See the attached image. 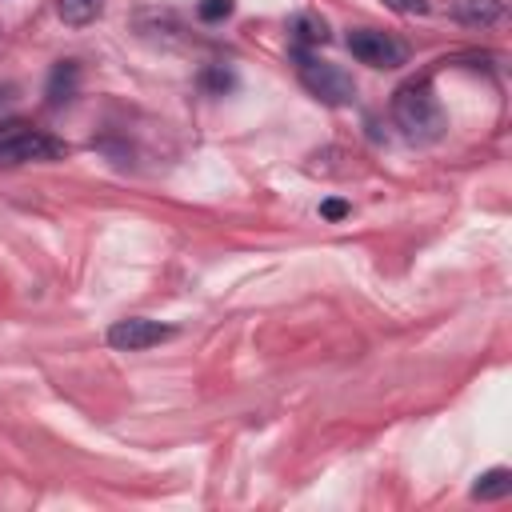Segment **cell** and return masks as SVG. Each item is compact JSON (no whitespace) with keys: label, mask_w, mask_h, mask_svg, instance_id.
I'll list each match as a JSON object with an SVG mask.
<instances>
[{"label":"cell","mask_w":512,"mask_h":512,"mask_svg":"<svg viewBox=\"0 0 512 512\" xmlns=\"http://www.w3.org/2000/svg\"><path fill=\"white\" fill-rule=\"evenodd\" d=\"M292 36L308 48V44H324L328 40V24H324V16L320 12H296L292 16Z\"/></svg>","instance_id":"cell-9"},{"label":"cell","mask_w":512,"mask_h":512,"mask_svg":"<svg viewBox=\"0 0 512 512\" xmlns=\"http://www.w3.org/2000/svg\"><path fill=\"white\" fill-rule=\"evenodd\" d=\"M348 52L368 68H400L408 60L404 40H396L392 32H380V28H352L348 32Z\"/></svg>","instance_id":"cell-4"},{"label":"cell","mask_w":512,"mask_h":512,"mask_svg":"<svg viewBox=\"0 0 512 512\" xmlns=\"http://www.w3.org/2000/svg\"><path fill=\"white\" fill-rule=\"evenodd\" d=\"M196 12H200V20H224L232 12V0H200Z\"/></svg>","instance_id":"cell-12"},{"label":"cell","mask_w":512,"mask_h":512,"mask_svg":"<svg viewBox=\"0 0 512 512\" xmlns=\"http://www.w3.org/2000/svg\"><path fill=\"white\" fill-rule=\"evenodd\" d=\"M64 156V144L40 128H28V124H8L0 128V164L12 168V164H32V160H56Z\"/></svg>","instance_id":"cell-3"},{"label":"cell","mask_w":512,"mask_h":512,"mask_svg":"<svg viewBox=\"0 0 512 512\" xmlns=\"http://www.w3.org/2000/svg\"><path fill=\"white\" fill-rule=\"evenodd\" d=\"M296 72H300V84H304L320 104L340 108V104H352V96H356L352 76H348L344 68L328 64V60H316V56H308V52H296Z\"/></svg>","instance_id":"cell-2"},{"label":"cell","mask_w":512,"mask_h":512,"mask_svg":"<svg viewBox=\"0 0 512 512\" xmlns=\"http://www.w3.org/2000/svg\"><path fill=\"white\" fill-rule=\"evenodd\" d=\"M204 88H208V92H216V96H224V92H232V88H236V76H232L228 68H220V64H216V68H208V72H204Z\"/></svg>","instance_id":"cell-11"},{"label":"cell","mask_w":512,"mask_h":512,"mask_svg":"<svg viewBox=\"0 0 512 512\" xmlns=\"http://www.w3.org/2000/svg\"><path fill=\"white\" fill-rule=\"evenodd\" d=\"M508 492H512V472H508V468H488V472H480L476 484H472V496H476V500H504Z\"/></svg>","instance_id":"cell-7"},{"label":"cell","mask_w":512,"mask_h":512,"mask_svg":"<svg viewBox=\"0 0 512 512\" xmlns=\"http://www.w3.org/2000/svg\"><path fill=\"white\" fill-rule=\"evenodd\" d=\"M456 12H460V20L488 28V24H496L504 16V0H460Z\"/></svg>","instance_id":"cell-8"},{"label":"cell","mask_w":512,"mask_h":512,"mask_svg":"<svg viewBox=\"0 0 512 512\" xmlns=\"http://www.w3.org/2000/svg\"><path fill=\"white\" fill-rule=\"evenodd\" d=\"M76 88H80V64H76V60H60V64H52L48 84H44V100H48V108H64V104H72Z\"/></svg>","instance_id":"cell-6"},{"label":"cell","mask_w":512,"mask_h":512,"mask_svg":"<svg viewBox=\"0 0 512 512\" xmlns=\"http://www.w3.org/2000/svg\"><path fill=\"white\" fill-rule=\"evenodd\" d=\"M388 8H396V12H404V16H424L428 12V0H384Z\"/></svg>","instance_id":"cell-13"},{"label":"cell","mask_w":512,"mask_h":512,"mask_svg":"<svg viewBox=\"0 0 512 512\" xmlns=\"http://www.w3.org/2000/svg\"><path fill=\"white\" fill-rule=\"evenodd\" d=\"M100 8H104V0H56L60 20H64V24H72V28L92 24V20L100 16Z\"/></svg>","instance_id":"cell-10"},{"label":"cell","mask_w":512,"mask_h":512,"mask_svg":"<svg viewBox=\"0 0 512 512\" xmlns=\"http://www.w3.org/2000/svg\"><path fill=\"white\" fill-rule=\"evenodd\" d=\"M320 216H324V220H344V216H348V204H344V200H324V204H320Z\"/></svg>","instance_id":"cell-14"},{"label":"cell","mask_w":512,"mask_h":512,"mask_svg":"<svg viewBox=\"0 0 512 512\" xmlns=\"http://www.w3.org/2000/svg\"><path fill=\"white\" fill-rule=\"evenodd\" d=\"M392 120H396V128L412 144H432L448 128L444 108H440V100L432 96V88L424 80H412V84H400L396 88V96H392Z\"/></svg>","instance_id":"cell-1"},{"label":"cell","mask_w":512,"mask_h":512,"mask_svg":"<svg viewBox=\"0 0 512 512\" xmlns=\"http://www.w3.org/2000/svg\"><path fill=\"white\" fill-rule=\"evenodd\" d=\"M164 340H172V328L160 320H148V316H128V320H116L108 328V344L120 352H144V348H156Z\"/></svg>","instance_id":"cell-5"}]
</instances>
